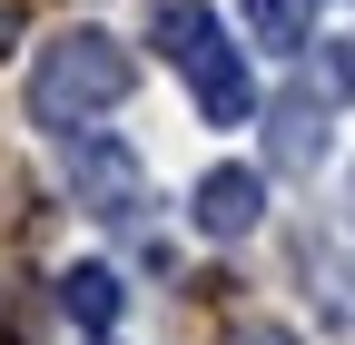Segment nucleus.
<instances>
[{
    "label": "nucleus",
    "instance_id": "5",
    "mask_svg": "<svg viewBox=\"0 0 355 345\" xmlns=\"http://www.w3.org/2000/svg\"><path fill=\"white\" fill-rule=\"evenodd\" d=\"M266 218V178H257V168H207V178H198V227L207 237H247Z\"/></svg>",
    "mask_w": 355,
    "mask_h": 345
},
{
    "label": "nucleus",
    "instance_id": "9",
    "mask_svg": "<svg viewBox=\"0 0 355 345\" xmlns=\"http://www.w3.org/2000/svg\"><path fill=\"white\" fill-rule=\"evenodd\" d=\"M336 79H345V89H355V39H345V60H336Z\"/></svg>",
    "mask_w": 355,
    "mask_h": 345
},
{
    "label": "nucleus",
    "instance_id": "1",
    "mask_svg": "<svg viewBox=\"0 0 355 345\" xmlns=\"http://www.w3.org/2000/svg\"><path fill=\"white\" fill-rule=\"evenodd\" d=\"M128 79H139V60H128L109 30H60L50 50H40V69H30V118L69 139V128H89L99 109L128 99Z\"/></svg>",
    "mask_w": 355,
    "mask_h": 345
},
{
    "label": "nucleus",
    "instance_id": "3",
    "mask_svg": "<svg viewBox=\"0 0 355 345\" xmlns=\"http://www.w3.org/2000/svg\"><path fill=\"white\" fill-rule=\"evenodd\" d=\"M69 188H79L89 218H109V227H139V218H148V178H139V158H128L119 139L69 128Z\"/></svg>",
    "mask_w": 355,
    "mask_h": 345
},
{
    "label": "nucleus",
    "instance_id": "8",
    "mask_svg": "<svg viewBox=\"0 0 355 345\" xmlns=\"http://www.w3.org/2000/svg\"><path fill=\"white\" fill-rule=\"evenodd\" d=\"M10 39H20V10H0V50H10Z\"/></svg>",
    "mask_w": 355,
    "mask_h": 345
},
{
    "label": "nucleus",
    "instance_id": "6",
    "mask_svg": "<svg viewBox=\"0 0 355 345\" xmlns=\"http://www.w3.org/2000/svg\"><path fill=\"white\" fill-rule=\"evenodd\" d=\"M237 20L266 60H296L306 39H316V0H237Z\"/></svg>",
    "mask_w": 355,
    "mask_h": 345
},
{
    "label": "nucleus",
    "instance_id": "2",
    "mask_svg": "<svg viewBox=\"0 0 355 345\" xmlns=\"http://www.w3.org/2000/svg\"><path fill=\"white\" fill-rule=\"evenodd\" d=\"M158 50H168V69L198 89V118H207V128H247V118H257V79H247L237 39L217 30L207 0H168V10H158Z\"/></svg>",
    "mask_w": 355,
    "mask_h": 345
},
{
    "label": "nucleus",
    "instance_id": "4",
    "mask_svg": "<svg viewBox=\"0 0 355 345\" xmlns=\"http://www.w3.org/2000/svg\"><path fill=\"white\" fill-rule=\"evenodd\" d=\"M266 158L277 168H316L326 158V89H286L266 109Z\"/></svg>",
    "mask_w": 355,
    "mask_h": 345
},
{
    "label": "nucleus",
    "instance_id": "10",
    "mask_svg": "<svg viewBox=\"0 0 355 345\" xmlns=\"http://www.w3.org/2000/svg\"><path fill=\"white\" fill-rule=\"evenodd\" d=\"M345 227H355V168H345Z\"/></svg>",
    "mask_w": 355,
    "mask_h": 345
},
{
    "label": "nucleus",
    "instance_id": "7",
    "mask_svg": "<svg viewBox=\"0 0 355 345\" xmlns=\"http://www.w3.org/2000/svg\"><path fill=\"white\" fill-rule=\"evenodd\" d=\"M60 306H69V326L109 335V326L128 316V286H119V267H69V276H60Z\"/></svg>",
    "mask_w": 355,
    "mask_h": 345
}]
</instances>
